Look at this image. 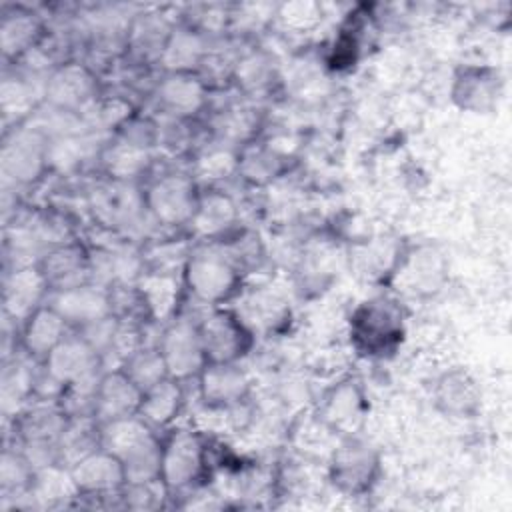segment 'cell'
Returning a JSON list of instances; mask_svg holds the SVG:
<instances>
[{
  "label": "cell",
  "instance_id": "cell-1",
  "mask_svg": "<svg viewBox=\"0 0 512 512\" xmlns=\"http://www.w3.org/2000/svg\"><path fill=\"white\" fill-rule=\"evenodd\" d=\"M100 446L120 460L126 482L160 478L162 442L138 414L100 424Z\"/></svg>",
  "mask_w": 512,
  "mask_h": 512
},
{
  "label": "cell",
  "instance_id": "cell-2",
  "mask_svg": "<svg viewBox=\"0 0 512 512\" xmlns=\"http://www.w3.org/2000/svg\"><path fill=\"white\" fill-rule=\"evenodd\" d=\"M182 282L196 300L220 306L240 294L242 270L224 248L204 244L190 250L182 268Z\"/></svg>",
  "mask_w": 512,
  "mask_h": 512
},
{
  "label": "cell",
  "instance_id": "cell-3",
  "mask_svg": "<svg viewBox=\"0 0 512 512\" xmlns=\"http://www.w3.org/2000/svg\"><path fill=\"white\" fill-rule=\"evenodd\" d=\"M350 336L358 350L370 356L392 352L404 336V310L390 296L364 300L350 318Z\"/></svg>",
  "mask_w": 512,
  "mask_h": 512
},
{
  "label": "cell",
  "instance_id": "cell-4",
  "mask_svg": "<svg viewBox=\"0 0 512 512\" xmlns=\"http://www.w3.org/2000/svg\"><path fill=\"white\" fill-rule=\"evenodd\" d=\"M198 326L208 362H240L254 346V330L234 308L212 306Z\"/></svg>",
  "mask_w": 512,
  "mask_h": 512
},
{
  "label": "cell",
  "instance_id": "cell-5",
  "mask_svg": "<svg viewBox=\"0 0 512 512\" xmlns=\"http://www.w3.org/2000/svg\"><path fill=\"white\" fill-rule=\"evenodd\" d=\"M206 440L194 428H178L162 442L160 478L170 492L190 488L206 470Z\"/></svg>",
  "mask_w": 512,
  "mask_h": 512
},
{
  "label": "cell",
  "instance_id": "cell-6",
  "mask_svg": "<svg viewBox=\"0 0 512 512\" xmlns=\"http://www.w3.org/2000/svg\"><path fill=\"white\" fill-rule=\"evenodd\" d=\"M328 476L342 494H366L378 482L380 454L368 442L356 436H346L332 452Z\"/></svg>",
  "mask_w": 512,
  "mask_h": 512
},
{
  "label": "cell",
  "instance_id": "cell-7",
  "mask_svg": "<svg viewBox=\"0 0 512 512\" xmlns=\"http://www.w3.org/2000/svg\"><path fill=\"white\" fill-rule=\"evenodd\" d=\"M102 356L90 342L72 330L44 360L42 368L66 388H96L102 374Z\"/></svg>",
  "mask_w": 512,
  "mask_h": 512
},
{
  "label": "cell",
  "instance_id": "cell-8",
  "mask_svg": "<svg viewBox=\"0 0 512 512\" xmlns=\"http://www.w3.org/2000/svg\"><path fill=\"white\" fill-rule=\"evenodd\" d=\"M156 344L170 378L182 382L198 378L202 368L208 364L200 326L188 318L174 316L162 330V336Z\"/></svg>",
  "mask_w": 512,
  "mask_h": 512
},
{
  "label": "cell",
  "instance_id": "cell-9",
  "mask_svg": "<svg viewBox=\"0 0 512 512\" xmlns=\"http://www.w3.org/2000/svg\"><path fill=\"white\" fill-rule=\"evenodd\" d=\"M200 192L186 174H164L156 178L146 194L144 204L152 218L164 226L190 224Z\"/></svg>",
  "mask_w": 512,
  "mask_h": 512
},
{
  "label": "cell",
  "instance_id": "cell-10",
  "mask_svg": "<svg viewBox=\"0 0 512 512\" xmlns=\"http://www.w3.org/2000/svg\"><path fill=\"white\" fill-rule=\"evenodd\" d=\"M504 80L498 68L488 64H464L452 78V100L458 108L474 114L492 112L502 96Z\"/></svg>",
  "mask_w": 512,
  "mask_h": 512
},
{
  "label": "cell",
  "instance_id": "cell-11",
  "mask_svg": "<svg viewBox=\"0 0 512 512\" xmlns=\"http://www.w3.org/2000/svg\"><path fill=\"white\" fill-rule=\"evenodd\" d=\"M46 302L70 324L72 330H80L112 314L110 288L92 280L50 292Z\"/></svg>",
  "mask_w": 512,
  "mask_h": 512
},
{
  "label": "cell",
  "instance_id": "cell-12",
  "mask_svg": "<svg viewBox=\"0 0 512 512\" xmlns=\"http://www.w3.org/2000/svg\"><path fill=\"white\" fill-rule=\"evenodd\" d=\"M140 386L118 366L100 374L94 388L92 414L104 424L128 416H136L142 404Z\"/></svg>",
  "mask_w": 512,
  "mask_h": 512
},
{
  "label": "cell",
  "instance_id": "cell-13",
  "mask_svg": "<svg viewBox=\"0 0 512 512\" xmlns=\"http://www.w3.org/2000/svg\"><path fill=\"white\" fill-rule=\"evenodd\" d=\"M48 166V140L38 130H18L2 148L4 178L26 184L36 180Z\"/></svg>",
  "mask_w": 512,
  "mask_h": 512
},
{
  "label": "cell",
  "instance_id": "cell-14",
  "mask_svg": "<svg viewBox=\"0 0 512 512\" xmlns=\"http://www.w3.org/2000/svg\"><path fill=\"white\" fill-rule=\"evenodd\" d=\"M80 490V496L120 494L126 484L124 466L116 456L98 446L68 466Z\"/></svg>",
  "mask_w": 512,
  "mask_h": 512
},
{
  "label": "cell",
  "instance_id": "cell-15",
  "mask_svg": "<svg viewBox=\"0 0 512 512\" xmlns=\"http://www.w3.org/2000/svg\"><path fill=\"white\" fill-rule=\"evenodd\" d=\"M38 268L44 274L50 292L72 288L92 280L90 252L76 242H60L48 248L40 256Z\"/></svg>",
  "mask_w": 512,
  "mask_h": 512
},
{
  "label": "cell",
  "instance_id": "cell-16",
  "mask_svg": "<svg viewBox=\"0 0 512 512\" xmlns=\"http://www.w3.org/2000/svg\"><path fill=\"white\" fill-rule=\"evenodd\" d=\"M44 96L50 100L52 108L76 112L78 108L94 102L96 80L86 66L78 62H66L52 70L44 82Z\"/></svg>",
  "mask_w": 512,
  "mask_h": 512
},
{
  "label": "cell",
  "instance_id": "cell-17",
  "mask_svg": "<svg viewBox=\"0 0 512 512\" xmlns=\"http://www.w3.org/2000/svg\"><path fill=\"white\" fill-rule=\"evenodd\" d=\"M196 380L200 398L208 408L240 404L250 392V378L238 362H208Z\"/></svg>",
  "mask_w": 512,
  "mask_h": 512
},
{
  "label": "cell",
  "instance_id": "cell-18",
  "mask_svg": "<svg viewBox=\"0 0 512 512\" xmlns=\"http://www.w3.org/2000/svg\"><path fill=\"white\" fill-rule=\"evenodd\" d=\"M50 288L38 264L20 266L4 280V312L12 320L24 322L34 310L46 304Z\"/></svg>",
  "mask_w": 512,
  "mask_h": 512
},
{
  "label": "cell",
  "instance_id": "cell-19",
  "mask_svg": "<svg viewBox=\"0 0 512 512\" xmlns=\"http://www.w3.org/2000/svg\"><path fill=\"white\" fill-rule=\"evenodd\" d=\"M366 414L362 388L354 380H342L330 388L320 404V420L334 432L354 436Z\"/></svg>",
  "mask_w": 512,
  "mask_h": 512
},
{
  "label": "cell",
  "instance_id": "cell-20",
  "mask_svg": "<svg viewBox=\"0 0 512 512\" xmlns=\"http://www.w3.org/2000/svg\"><path fill=\"white\" fill-rule=\"evenodd\" d=\"M434 404L450 418H472L480 410L482 390L476 378L464 368H452L434 384Z\"/></svg>",
  "mask_w": 512,
  "mask_h": 512
},
{
  "label": "cell",
  "instance_id": "cell-21",
  "mask_svg": "<svg viewBox=\"0 0 512 512\" xmlns=\"http://www.w3.org/2000/svg\"><path fill=\"white\" fill-rule=\"evenodd\" d=\"M70 332V324L46 302L22 322V350L30 358L44 360Z\"/></svg>",
  "mask_w": 512,
  "mask_h": 512
},
{
  "label": "cell",
  "instance_id": "cell-22",
  "mask_svg": "<svg viewBox=\"0 0 512 512\" xmlns=\"http://www.w3.org/2000/svg\"><path fill=\"white\" fill-rule=\"evenodd\" d=\"M150 144V134L122 130L118 140L110 144L102 154L104 166L112 180L128 182L130 178L144 172L150 162Z\"/></svg>",
  "mask_w": 512,
  "mask_h": 512
},
{
  "label": "cell",
  "instance_id": "cell-23",
  "mask_svg": "<svg viewBox=\"0 0 512 512\" xmlns=\"http://www.w3.org/2000/svg\"><path fill=\"white\" fill-rule=\"evenodd\" d=\"M182 284V278L178 280L174 272L148 270L140 274V278L136 280V288L144 302L148 320L170 322L174 318L180 302Z\"/></svg>",
  "mask_w": 512,
  "mask_h": 512
},
{
  "label": "cell",
  "instance_id": "cell-24",
  "mask_svg": "<svg viewBox=\"0 0 512 512\" xmlns=\"http://www.w3.org/2000/svg\"><path fill=\"white\" fill-rule=\"evenodd\" d=\"M44 36V24L36 12L14 6L2 14L0 46L6 58H22L34 50Z\"/></svg>",
  "mask_w": 512,
  "mask_h": 512
},
{
  "label": "cell",
  "instance_id": "cell-25",
  "mask_svg": "<svg viewBox=\"0 0 512 512\" xmlns=\"http://www.w3.org/2000/svg\"><path fill=\"white\" fill-rule=\"evenodd\" d=\"M184 400V382L168 376L158 384L150 386L148 390H144L138 416L146 420L154 430L168 428L180 416Z\"/></svg>",
  "mask_w": 512,
  "mask_h": 512
},
{
  "label": "cell",
  "instance_id": "cell-26",
  "mask_svg": "<svg viewBox=\"0 0 512 512\" xmlns=\"http://www.w3.org/2000/svg\"><path fill=\"white\" fill-rule=\"evenodd\" d=\"M204 98V82L194 72H168L158 86L160 106L178 118L196 114L202 108Z\"/></svg>",
  "mask_w": 512,
  "mask_h": 512
},
{
  "label": "cell",
  "instance_id": "cell-27",
  "mask_svg": "<svg viewBox=\"0 0 512 512\" xmlns=\"http://www.w3.org/2000/svg\"><path fill=\"white\" fill-rule=\"evenodd\" d=\"M236 216L238 212L234 200L224 192L212 190L200 194L190 226L196 236L212 240L226 234L234 226Z\"/></svg>",
  "mask_w": 512,
  "mask_h": 512
},
{
  "label": "cell",
  "instance_id": "cell-28",
  "mask_svg": "<svg viewBox=\"0 0 512 512\" xmlns=\"http://www.w3.org/2000/svg\"><path fill=\"white\" fill-rule=\"evenodd\" d=\"M92 206H94V212L104 222H112V224H124L128 220H132L140 208H146L144 196L140 198L122 180H114V182L94 190Z\"/></svg>",
  "mask_w": 512,
  "mask_h": 512
},
{
  "label": "cell",
  "instance_id": "cell-29",
  "mask_svg": "<svg viewBox=\"0 0 512 512\" xmlns=\"http://www.w3.org/2000/svg\"><path fill=\"white\" fill-rule=\"evenodd\" d=\"M168 72H194L206 60V44L200 32L190 28L172 30L160 54Z\"/></svg>",
  "mask_w": 512,
  "mask_h": 512
},
{
  "label": "cell",
  "instance_id": "cell-30",
  "mask_svg": "<svg viewBox=\"0 0 512 512\" xmlns=\"http://www.w3.org/2000/svg\"><path fill=\"white\" fill-rule=\"evenodd\" d=\"M28 494L34 496L40 504L52 506L56 502H64L68 498L80 496V490L72 478L70 468L56 462V464H48L34 470V478Z\"/></svg>",
  "mask_w": 512,
  "mask_h": 512
},
{
  "label": "cell",
  "instance_id": "cell-31",
  "mask_svg": "<svg viewBox=\"0 0 512 512\" xmlns=\"http://www.w3.org/2000/svg\"><path fill=\"white\" fill-rule=\"evenodd\" d=\"M2 408L4 412L16 410L18 404L34 396L36 374L22 358H12L4 362L2 368Z\"/></svg>",
  "mask_w": 512,
  "mask_h": 512
},
{
  "label": "cell",
  "instance_id": "cell-32",
  "mask_svg": "<svg viewBox=\"0 0 512 512\" xmlns=\"http://www.w3.org/2000/svg\"><path fill=\"white\" fill-rule=\"evenodd\" d=\"M120 368L140 386L142 392L148 390L150 386L158 384L160 380L168 378V370H166L164 358L158 350V344H154V346L142 344L120 364Z\"/></svg>",
  "mask_w": 512,
  "mask_h": 512
},
{
  "label": "cell",
  "instance_id": "cell-33",
  "mask_svg": "<svg viewBox=\"0 0 512 512\" xmlns=\"http://www.w3.org/2000/svg\"><path fill=\"white\" fill-rule=\"evenodd\" d=\"M34 478V466L28 462L24 452H10L6 450L2 454L0 464V484L2 492H24L30 490Z\"/></svg>",
  "mask_w": 512,
  "mask_h": 512
},
{
  "label": "cell",
  "instance_id": "cell-34",
  "mask_svg": "<svg viewBox=\"0 0 512 512\" xmlns=\"http://www.w3.org/2000/svg\"><path fill=\"white\" fill-rule=\"evenodd\" d=\"M168 486L162 478L142 480V482H126L122 488V496L126 500L128 508L136 510H154L164 504V498L168 496Z\"/></svg>",
  "mask_w": 512,
  "mask_h": 512
},
{
  "label": "cell",
  "instance_id": "cell-35",
  "mask_svg": "<svg viewBox=\"0 0 512 512\" xmlns=\"http://www.w3.org/2000/svg\"><path fill=\"white\" fill-rule=\"evenodd\" d=\"M276 16L282 20V24L296 32L312 30L322 20V6L312 0H294L284 2L276 8Z\"/></svg>",
  "mask_w": 512,
  "mask_h": 512
},
{
  "label": "cell",
  "instance_id": "cell-36",
  "mask_svg": "<svg viewBox=\"0 0 512 512\" xmlns=\"http://www.w3.org/2000/svg\"><path fill=\"white\" fill-rule=\"evenodd\" d=\"M30 106H34V90L30 84H26L22 78H6L2 84V108L4 114L8 116L10 112L18 114H28Z\"/></svg>",
  "mask_w": 512,
  "mask_h": 512
},
{
  "label": "cell",
  "instance_id": "cell-37",
  "mask_svg": "<svg viewBox=\"0 0 512 512\" xmlns=\"http://www.w3.org/2000/svg\"><path fill=\"white\" fill-rule=\"evenodd\" d=\"M234 166H236V158L224 150H214L208 156L200 158V172L208 178H222L224 174L232 172Z\"/></svg>",
  "mask_w": 512,
  "mask_h": 512
}]
</instances>
